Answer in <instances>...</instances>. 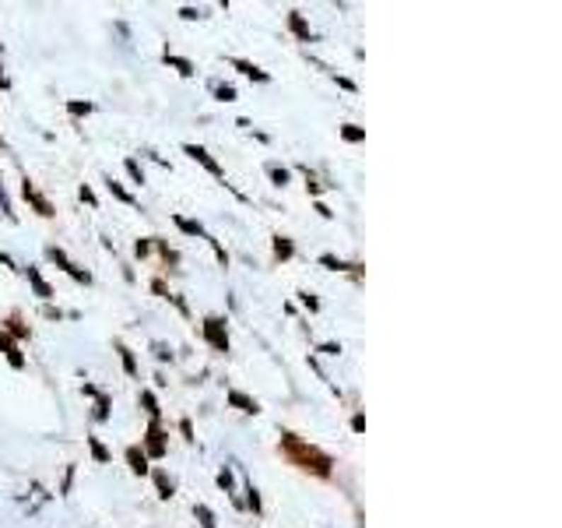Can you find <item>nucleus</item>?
Masks as SVG:
<instances>
[{"label": "nucleus", "mask_w": 562, "mask_h": 528, "mask_svg": "<svg viewBox=\"0 0 562 528\" xmlns=\"http://www.w3.org/2000/svg\"><path fill=\"white\" fill-rule=\"evenodd\" d=\"M281 454L292 461V465H299V468H306V472H313V476H320V479H327L331 476V454H323L320 447H313V444H306L302 437H295V433H281Z\"/></svg>", "instance_id": "1"}, {"label": "nucleus", "mask_w": 562, "mask_h": 528, "mask_svg": "<svg viewBox=\"0 0 562 528\" xmlns=\"http://www.w3.org/2000/svg\"><path fill=\"white\" fill-rule=\"evenodd\" d=\"M204 338L214 352H229V331H225V320L222 317H207L204 320Z\"/></svg>", "instance_id": "2"}, {"label": "nucleus", "mask_w": 562, "mask_h": 528, "mask_svg": "<svg viewBox=\"0 0 562 528\" xmlns=\"http://www.w3.org/2000/svg\"><path fill=\"white\" fill-rule=\"evenodd\" d=\"M46 254H50V261H53V264H60V268H64L71 279H78V282H85V286L92 282V275H88V271H81V268H78V264H74V261H71V257H67L60 247H50Z\"/></svg>", "instance_id": "3"}, {"label": "nucleus", "mask_w": 562, "mask_h": 528, "mask_svg": "<svg viewBox=\"0 0 562 528\" xmlns=\"http://www.w3.org/2000/svg\"><path fill=\"white\" fill-rule=\"evenodd\" d=\"M21 194H25V201H28V205H32V208L39 211V215H42V218H50V215H53V205H50V201H46V198H42V194H39V191H35V184H32V180H28V176H25V180H21Z\"/></svg>", "instance_id": "4"}, {"label": "nucleus", "mask_w": 562, "mask_h": 528, "mask_svg": "<svg viewBox=\"0 0 562 528\" xmlns=\"http://www.w3.org/2000/svg\"><path fill=\"white\" fill-rule=\"evenodd\" d=\"M144 454H151V458H162V454H166V433H162L159 422H151L148 433H144Z\"/></svg>", "instance_id": "5"}, {"label": "nucleus", "mask_w": 562, "mask_h": 528, "mask_svg": "<svg viewBox=\"0 0 562 528\" xmlns=\"http://www.w3.org/2000/svg\"><path fill=\"white\" fill-rule=\"evenodd\" d=\"M0 352L7 356V363H11L14 370H21V366H25V356L18 352V342H14V338L4 331V327H0Z\"/></svg>", "instance_id": "6"}, {"label": "nucleus", "mask_w": 562, "mask_h": 528, "mask_svg": "<svg viewBox=\"0 0 562 528\" xmlns=\"http://www.w3.org/2000/svg\"><path fill=\"white\" fill-rule=\"evenodd\" d=\"M183 152H187V155H190V159H193V162H200V166H204L207 173H214V176H222V166H218V162H214V159H211V155H207V152L200 148V145H187Z\"/></svg>", "instance_id": "7"}, {"label": "nucleus", "mask_w": 562, "mask_h": 528, "mask_svg": "<svg viewBox=\"0 0 562 528\" xmlns=\"http://www.w3.org/2000/svg\"><path fill=\"white\" fill-rule=\"evenodd\" d=\"M229 405H236L239 412H250V416H257V412H260L257 398H250V395H243V391H229Z\"/></svg>", "instance_id": "8"}, {"label": "nucleus", "mask_w": 562, "mask_h": 528, "mask_svg": "<svg viewBox=\"0 0 562 528\" xmlns=\"http://www.w3.org/2000/svg\"><path fill=\"white\" fill-rule=\"evenodd\" d=\"M127 461H130V468L137 476H148V454L141 447H127Z\"/></svg>", "instance_id": "9"}, {"label": "nucleus", "mask_w": 562, "mask_h": 528, "mask_svg": "<svg viewBox=\"0 0 562 528\" xmlns=\"http://www.w3.org/2000/svg\"><path fill=\"white\" fill-rule=\"evenodd\" d=\"M288 28H292L302 43H309V25H306V18H302L299 11H292V14H288Z\"/></svg>", "instance_id": "10"}, {"label": "nucleus", "mask_w": 562, "mask_h": 528, "mask_svg": "<svg viewBox=\"0 0 562 528\" xmlns=\"http://www.w3.org/2000/svg\"><path fill=\"white\" fill-rule=\"evenodd\" d=\"M232 67H239L246 78H253V82H268V71H260L257 64H250V60H232Z\"/></svg>", "instance_id": "11"}, {"label": "nucleus", "mask_w": 562, "mask_h": 528, "mask_svg": "<svg viewBox=\"0 0 562 528\" xmlns=\"http://www.w3.org/2000/svg\"><path fill=\"white\" fill-rule=\"evenodd\" d=\"M292 254H295L292 240H288V236H275V257H278V261H288Z\"/></svg>", "instance_id": "12"}, {"label": "nucleus", "mask_w": 562, "mask_h": 528, "mask_svg": "<svg viewBox=\"0 0 562 528\" xmlns=\"http://www.w3.org/2000/svg\"><path fill=\"white\" fill-rule=\"evenodd\" d=\"M28 282H32V286H35V293H39V296H42V300H50V296H53V289H50V286H46V282H42V275H39V271H35V268H28Z\"/></svg>", "instance_id": "13"}, {"label": "nucleus", "mask_w": 562, "mask_h": 528, "mask_svg": "<svg viewBox=\"0 0 562 528\" xmlns=\"http://www.w3.org/2000/svg\"><path fill=\"white\" fill-rule=\"evenodd\" d=\"M173 222H176V225H180L183 232H190V236H204V225H200V222H193V218H183V215H176Z\"/></svg>", "instance_id": "14"}, {"label": "nucleus", "mask_w": 562, "mask_h": 528, "mask_svg": "<svg viewBox=\"0 0 562 528\" xmlns=\"http://www.w3.org/2000/svg\"><path fill=\"white\" fill-rule=\"evenodd\" d=\"M155 486H159V497H162V500L173 497V479H169L166 472H155Z\"/></svg>", "instance_id": "15"}, {"label": "nucleus", "mask_w": 562, "mask_h": 528, "mask_svg": "<svg viewBox=\"0 0 562 528\" xmlns=\"http://www.w3.org/2000/svg\"><path fill=\"white\" fill-rule=\"evenodd\" d=\"M141 405L148 409L151 422H159V412H162V409H159V402H155V395H151V391H141Z\"/></svg>", "instance_id": "16"}, {"label": "nucleus", "mask_w": 562, "mask_h": 528, "mask_svg": "<svg viewBox=\"0 0 562 528\" xmlns=\"http://www.w3.org/2000/svg\"><path fill=\"white\" fill-rule=\"evenodd\" d=\"M105 187L113 191V198H116V201H123V205H134V198L127 194V187H123V184H116V180H105Z\"/></svg>", "instance_id": "17"}, {"label": "nucleus", "mask_w": 562, "mask_h": 528, "mask_svg": "<svg viewBox=\"0 0 562 528\" xmlns=\"http://www.w3.org/2000/svg\"><path fill=\"white\" fill-rule=\"evenodd\" d=\"M320 264H327L331 271H355V264H348V261H338V257H331V254H323V257H320Z\"/></svg>", "instance_id": "18"}, {"label": "nucleus", "mask_w": 562, "mask_h": 528, "mask_svg": "<svg viewBox=\"0 0 562 528\" xmlns=\"http://www.w3.org/2000/svg\"><path fill=\"white\" fill-rule=\"evenodd\" d=\"M95 420H109V395H98L95 391Z\"/></svg>", "instance_id": "19"}, {"label": "nucleus", "mask_w": 562, "mask_h": 528, "mask_svg": "<svg viewBox=\"0 0 562 528\" xmlns=\"http://www.w3.org/2000/svg\"><path fill=\"white\" fill-rule=\"evenodd\" d=\"M116 352H120V359H123V370H127V373H137V363H134V352H130L127 345H116Z\"/></svg>", "instance_id": "20"}, {"label": "nucleus", "mask_w": 562, "mask_h": 528, "mask_svg": "<svg viewBox=\"0 0 562 528\" xmlns=\"http://www.w3.org/2000/svg\"><path fill=\"white\" fill-rule=\"evenodd\" d=\"M166 64H173V67H176V71H180V74H193V64H190V60H183V57H173V53H166Z\"/></svg>", "instance_id": "21"}, {"label": "nucleus", "mask_w": 562, "mask_h": 528, "mask_svg": "<svg viewBox=\"0 0 562 528\" xmlns=\"http://www.w3.org/2000/svg\"><path fill=\"white\" fill-rule=\"evenodd\" d=\"M341 137H345V141H362V137H366V130H362V127H355V123H345V127H341Z\"/></svg>", "instance_id": "22"}, {"label": "nucleus", "mask_w": 562, "mask_h": 528, "mask_svg": "<svg viewBox=\"0 0 562 528\" xmlns=\"http://www.w3.org/2000/svg\"><path fill=\"white\" fill-rule=\"evenodd\" d=\"M88 447H92L95 461H109V451L102 447V440H98V437H88Z\"/></svg>", "instance_id": "23"}, {"label": "nucleus", "mask_w": 562, "mask_h": 528, "mask_svg": "<svg viewBox=\"0 0 562 528\" xmlns=\"http://www.w3.org/2000/svg\"><path fill=\"white\" fill-rule=\"evenodd\" d=\"M193 515L200 518V525H204V528H214V515H211L204 504H197V507H193Z\"/></svg>", "instance_id": "24"}, {"label": "nucleus", "mask_w": 562, "mask_h": 528, "mask_svg": "<svg viewBox=\"0 0 562 528\" xmlns=\"http://www.w3.org/2000/svg\"><path fill=\"white\" fill-rule=\"evenodd\" d=\"M214 96H218L222 103H232V99H236V89H232V85H214Z\"/></svg>", "instance_id": "25"}, {"label": "nucleus", "mask_w": 562, "mask_h": 528, "mask_svg": "<svg viewBox=\"0 0 562 528\" xmlns=\"http://www.w3.org/2000/svg\"><path fill=\"white\" fill-rule=\"evenodd\" d=\"M4 331H11V335H18V338H25V335H28V327H25V324H21V320H18V317H11V320H7V327H4Z\"/></svg>", "instance_id": "26"}, {"label": "nucleus", "mask_w": 562, "mask_h": 528, "mask_svg": "<svg viewBox=\"0 0 562 528\" xmlns=\"http://www.w3.org/2000/svg\"><path fill=\"white\" fill-rule=\"evenodd\" d=\"M268 173H271V180H275V187H285V184H288V169H281V166H271Z\"/></svg>", "instance_id": "27"}, {"label": "nucleus", "mask_w": 562, "mask_h": 528, "mask_svg": "<svg viewBox=\"0 0 562 528\" xmlns=\"http://www.w3.org/2000/svg\"><path fill=\"white\" fill-rule=\"evenodd\" d=\"M127 173L134 176V184H144V169H141V166H137L134 159H127Z\"/></svg>", "instance_id": "28"}, {"label": "nucleus", "mask_w": 562, "mask_h": 528, "mask_svg": "<svg viewBox=\"0 0 562 528\" xmlns=\"http://www.w3.org/2000/svg\"><path fill=\"white\" fill-rule=\"evenodd\" d=\"M218 486H222L225 493H232V486H236V483H232V472H229V468H222V472H218Z\"/></svg>", "instance_id": "29"}, {"label": "nucleus", "mask_w": 562, "mask_h": 528, "mask_svg": "<svg viewBox=\"0 0 562 528\" xmlns=\"http://www.w3.org/2000/svg\"><path fill=\"white\" fill-rule=\"evenodd\" d=\"M246 493H250V497H246V507H250V511H253V515H260V497H257V490H253V486H250V490H246Z\"/></svg>", "instance_id": "30"}, {"label": "nucleus", "mask_w": 562, "mask_h": 528, "mask_svg": "<svg viewBox=\"0 0 562 528\" xmlns=\"http://www.w3.org/2000/svg\"><path fill=\"white\" fill-rule=\"evenodd\" d=\"M67 109H71L74 116H81V113H92V103H71Z\"/></svg>", "instance_id": "31"}, {"label": "nucleus", "mask_w": 562, "mask_h": 528, "mask_svg": "<svg viewBox=\"0 0 562 528\" xmlns=\"http://www.w3.org/2000/svg\"><path fill=\"white\" fill-rule=\"evenodd\" d=\"M306 187H309V194H320V184H316V176L306 169Z\"/></svg>", "instance_id": "32"}, {"label": "nucleus", "mask_w": 562, "mask_h": 528, "mask_svg": "<svg viewBox=\"0 0 562 528\" xmlns=\"http://www.w3.org/2000/svg\"><path fill=\"white\" fill-rule=\"evenodd\" d=\"M159 250H162V257H166L169 264H176V261H180V257H176V250H169L166 243H159Z\"/></svg>", "instance_id": "33"}, {"label": "nucleus", "mask_w": 562, "mask_h": 528, "mask_svg": "<svg viewBox=\"0 0 562 528\" xmlns=\"http://www.w3.org/2000/svg\"><path fill=\"white\" fill-rule=\"evenodd\" d=\"M151 289H155V293H159V296H166V300H169V296H173V293H169V289H166V282H162V279H155V282H151Z\"/></svg>", "instance_id": "34"}, {"label": "nucleus", "mask_w": 562, "mask_h": 528, "mask_svg": "<svg viewBox=\"0 0 562 528\" xmlns=\"http://www.w3.org/2000/svg\"><path fill=\"white\" fill-rule=\"evenodd\" d=\"M134 250H137V257H148V250H151V243H148V240H137V247H134Z\"/></svg>", "instance_id": "35"}, {"label": "nucleus", "mask_w": 562, "mask_h": 528, "mask_svg": "<svg viewBox=\"0 0 562 528\" xmlns=\"http://www.w3.org/2000/svg\"><path fill=\"white\" fill-rule=\"evenodd\" d=\"M81 201H88V205H98V198L92 194V187H81Z\"/></svg>", "instance_id": "36"}, {"label": "nucleus", "mask_w": 562, "mask_h": 528, "mask_svg": "<svg viewBox=\"0 0 562 528\" xmlns=\"http://www.w3.org/2000/svg\"><path fill=\"white\" fill-rule=\"evenodd\" d=\"M180 433H183L187 440H193V426H190V420H180Z\"/></svg>", "instance_id": "37"}, {"label": "nucleus", "mask_w": 562, "mask_h": 528, "mask_svg": "<svg viewBox=\"0 0 562 528\" xmlns=\"http://www.w3.org/2000/svg\"><path fill=\"white\" fill-rule=\"evenodd\" d=\"M362 426H366V416H362V412H355V420H352V429H355V433H362Z\"/></svg>", "instance_id": "38"}, {"label": "nucleus", "mask_w": 562, "mask_h": 528, "mask_svg": "<svg viewBox=\"0 0 562 528\" xmlns=\"http://www.w3.org/2000/svg\"><path fill=\"white\" fill-rule=\"evenodd\" d=\"M320 352H327V356H338V352H341V345H334V342H327V345H323Z\"/></svg>", "instance_id": "39"}, {"label": "nucleus", "mask_w": 562, "mask_h": 528, "mask_svg": "<svg viewBox=\"0 0 562 528\" xmlns=\"http://www.w3.org/2000/svg\"><path fill=\"white\" fill-rule=\"evenodd\" d=\"M155 356H159V359H169V349H166L162 342H155Z\"/></svg>", "instance_id": "40"}, {"label": "nucleus", "mask_w": 562, "mask_h": 528, "mask_svg": "<svg viewBox=\"0 0 562 528\" xmlns=\"http://www.w3.org/2000/svg\"><path fill=\"white\" fill-rule=\"evenodd\" d=\"M302 303H306V307H309V310H316V307H320V303H316V296H309V293H306V296H302Z\"/></svg>", "instance_id": "41"}, {"label": "nucleus", "mask_w": 562, "mask_h": 528, "mask_svg": "<svg viewBox=\"0 0 562 528\" xmlns=\"http://www.w3.org/2000/svg\"><path fill=\"white\" fill-rule=\"evenodd\" d=\"M0 89H7V78H4V74H0Z\"/></svg>", "instance_id": "42"}, {"label": "nucleus", "mask_w": 562, "mask_h": 528, "mask_svg": "<svg viewBox=\"0 0 562 528\" xmlns=\"http://www.w3.org/2000/svg\"><path fill=\"white\" fill-rule=\"evenodd\" d=\"M0 261H4V264H11V261H7V257H4V254H0Z\"/></svg>", "instance_id": "43"}]
</instances>
